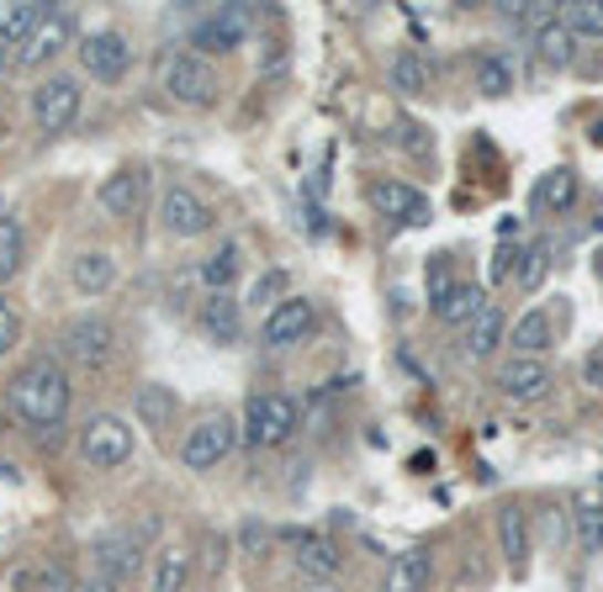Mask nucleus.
<instances>
[{
  "mask_svg": "<svg viewBox=\"0 0 603 592\" xmlns=\"http://www.w3.org/2000/svg\"><path fill=\"white\" fill-rule=\"evenodd\" d=\"M70 397H74V386L59 371L53 355L27 360L22 371H17V381H11V413L27 428H38V434H49V428H59L70 418Z\"/></svg>",
  "mask_w": 603,
  "mask_h": 592,
  "instance_id": "1",
  "label": "nucleus"
},
{
  "mask_svg": "<svg viewBox=\"0 0 603 592\" xmlns=\"http://www.w3.org/2000/svg\"><path fill=\"white\" fill-rule=\"evenodd\" d=\"M80 455L96 471L127 466V455H133V428H127V418H117V413H91L85 428H80Z\"/></svg>",
  "mask_w": 603,
  "mask_h": 592,
  "instance_id": "2",
  "label": "nucleus"
},
{
  "mask_svg": "<svg viewBox=\"0 0 603 592\" xmlns=\"http://www.w3.org/2000/svg\"><path fill=\"white\" fill-rule=\"evenodd\" d=\"M239 434L249 439V445H260V450H270V445H287L291 434H297V403H291V397H281V392H260V397H249Z\"/></svg>",
  "mask_w": 603,
  "mask_h": 592,
  "instance_id": "3",
  "label": "nucleus"
},
{
  "mask_svg": "<svg viewBox=\"0 0 603 592\" xmlns=\"http://www.w3.org/2000/svg\"><path fill=\"white\" fill-rule=\"evenodd\" d=\"M80 80L74 74H53L43 80L38 91H32V122H38V133H70L74 117H80Z\"/></svg>",
  "mask_w": 603,
  "mask_h": 592,
  "instance_id": "4",
  "label": "nucleus"
},
{
  "mask_svg": "<svg viewBox=\"0 0 603 592\" xmlns=\"http://www.w3.org/2000/svg\"><path fill=\"white\" fill-rule=\"evenodd\" d=\"M239 445V424L228 418V413H212V418H201V424L186 434V445H180V460H186V471H212L218 460H228Z\"/></svg>",
  "mask_w": 603,
  "mask_h": 592,
  "instance_id": "5",
  "label": "nucleus"
},
{
  "mask_svg": "<svg viewBox=\"0 0 603 592\" xmlns=\"http://www.w3.org/2000/svg\"><path fill=\"white\" fill-rule=\"evenodd\" d=\"M165 91L169 101H180V106H212L218 101V70L201 59V53H175L165 70Z\"/></svg>",
  "mask_w": 603,
  "mask_h": 592,
  "instance_id": "6",
  "label": "nucleus"
},
{
  "mask_svg": "<svg viewBox=\"0 0 603 592\" xmlns=\"http://www.w3.org/2000/svg\"><path fill=\"white\" fill-rule=\"evenodd\" d=\"M112 344H117V329L106 323V318H74L70 329L59 333V350L74 360V365H85V371H96L112 360Z\"/></svg>",
  "mask_w": 603,
  "mask_h": 592,
  "instance_id": "7",
  "label": "nucleus"
},
{
  "mask_svg": "<svg viewBox=\"0 0 603 592\" xmlns=\"http://www.w3.org/2000/svg\"><path fill=\"white\" fill-rule=\"evenodd\" d=\"M291 550H297V571L308 577V582H334L339 567H344V555L329 534H313V529H287L281 534Z\"/></svg>",
  "mask_w": 603,
  "mask_h": 592,
  "instance_id": "8",
  "label": "nucleus"
},
{
  "mask_svg": "<svg viewBox=\"0 0 603 592\" xmlns=\"http://www.w3.org/2000/svg\"><path fill=\"white\" fill-rule=\"evenodd\" d=\"M365 201H371V212L392 217V222H429V196L403 186V180H371Z\"/></svg>",
  "mask_w": 603,
  "mask_h": 592,
  "instance_id": "9",
  "label": "nucleus"
},
{
  "mask_svg": "<svg viewBox=\"0 0 603 592\" xmlns=\"http://www.w3.org/2000/svg\"><path fill=\"white\" fill-rule=\"evenodd\" d=\"M313 329H318V308L308 302V297H287L281 308L266 312V344L270 350H291V344H302Z\"/></svg>",
  "mask_w": 603,
  "mask_h": 592,
  "instance_id": "10",
  "label": "nucleus"
},
{
  "mask_svg": "<svg viewBox=\"0 0 603 592\" xmlns=\"http://www.w3.org/2000/svg\"><path fill=\"white\" fill-rule=\"evenodd\" d=\"M144 534H154V523H144V529H106V534L96 540V567H101L106 582H122L127 571H138Z\"/></svg>",
  "mask_w": 603,
  "mask_h": 592,
  "instance_id": "11",
  "label": "nucleus"
},
{
  "mask_svg": "<svg viewBox=\"0 0 603 592\" xmlns=\"http://www.w3.org/2000/svg\"><path fill=\"white\" fill-rule=\"evenodd\" d=\"M70 38H74V17L70 11H49L38 22V32L22 43V53H17V70H43L49 59H59L70 48Z\"/></svg>",
  "mask_w": 603,
  "mask_h": 592,
  "instance_id": "12",
  "label": "nucleus"
},
{
  "mask_svg": "<svg viewBox=\"0 0 603 592\" xmlns=\"http://www.w3.org/2000/svg\"><path fill=\"white\" fill-rule=\"evenodd\" d=\"M80 64H85V74H96L101 85H112V80H122V74H127V64H133V48H127V38H122V32H91V38L80 43Z\"/></svg>",
  "mask_w": 603,
  "mask_h": 592,
  "instance_id": "13",
  "label": "nucleus"
},
{
  "mask_svg": "<svg viewBox=\"0 0 603 592\" xmlns=\"http://www.w3.org/2000/svg\"><path fill=\"white\" fill-rule=\"evenodd\" d=\"M159 217H165V233H175V238H201L207 228H212V207H207L196 190H186V186H169L165 190Z\"/></svg>",
  "mask_w": 603,
  "mask_h": 592,
  "instance_id": "14",
  "label": "nucleus"
},
{
  "mask_svg": "<svg viewBox=\"0 0 603 592\" xmlns=\"http://www.w3.org/2000/svg\"><path fill=\"white\" fill-rule=\"evenodd\" d=\"M243 38H249V11L243 6H222V11L201 17L191 27V48H207V53H233Z\"/></svg>",
  "mask_w": 603,
  "mask_h": 592,
  "instance_id": "15",
  "label": "nucleus"
},
{
  "mask_svg": "<svg viewBox=\"0 0 603 592\" xmlns=\"http://www.w3.org/2000/svg\"><path fill=\"white\" fill-rule=\"evenodd\" d=\"M498 392H503L508 403H540L545 392H551V365L545 360H503L498 365Z\"/></svg>",
  "mask_w": 603,
  "mask_h": 592,
  "instance_id": "16",
  "label": "nucleus"
},
{
  "mask_svg": "<svg viewBox=\"0 0 603 592\" xmlns=\"http://www.w3.org/2000/svg\"><path fill=\"white\" fill-rule=\"evenodd\" d=\"M144 196H148V169H117V175L101 186V212L133 217L144 207Z\"/></svg>",
  "mask_w": 603,
  "mask_h": 592,
  "instance_id": "17",
  "label": "nucleus"
},
{
  "mask_svg": "<svg viewBox=\"0 0 603 592\" xmlns=\"http://www.w3.org/2000/svg\"><path fill=\"white\" fill-rule=\"evenodd\" d=\"M70 281L80 297H101V291H112V281H117V260L106 249H85V255H74Z\"/></svg>",
  "mask_w": 603,
  "mask_h": 592,
  "instance_id": "18",
  "label": "nucleus"
},
{
  "mask_svg": "<svg viewBox=\"0 0 603 592\" xmlns=\"http://www.w3.org/2000/svg\"><path fill=\"white\" fill-rule=\"evenodd\" d=\"M551 339H555V323L540 308H530L513 329H508V350H513L519 360H540L545 350H551Z\"/></svg>",
  "mask_w": 603,
  "mask_h": 592,
  "instance_id": "19",
  "label": "nucleus"
},
{
  "mask_svg": "<svg viewBox=\"0 0 603 592\" xmlns=\"http://www.w3.org/2000/svg\"><path fill=\"white\" fill-rule=\"evenodd\" d=\"M498 550H503V561L513 571L530 567V513H524V508H513V502L498 513Z\"/></svg>",
  "mask_w": 603,
  "mask_h": 592,
  "instance_id": "20",
  "label": "nucleus"
},
{
  "mask_svg": "<svg viewBox=\"0 0 603 592\" xmlns=\"http://www.w3.org/2000/svg\"><path fill=\"white\" fill-rule=\"evenodd\" d=\"M201 329L212 333L218 344H233L243 333V302H233L228 291H212V297L201 302Z\"/></svg>",
  "mask_w": 603,
  "mask_h": 592,
  "instance_id": "21",
  "label": "nucleus"
},
{
  "mask_svg": "<svg viewBox=\"0 0 603 592\" xmlns=\"http://www.w3.org/2000/svg\"><path fill=\"white\" fill-rule=\"evenodd\" d=\"M43 17H49V6H43V0H0V43L22 48L27 38L38 32Z\"/></svg>",
  "mask_w": 603,
  "mask_h": 592,
  "instance_id": "22",
  "label": "nucleus"
},
{
  "mask_svg": "<svg viewBox=\"0 0 603 592\" xmlns=\"http://www.w3.org/2000/svg\"><path fill=\"white\" fill-rule=\"evenodd\" d=\"M503 339H508L503 308H492V302H487V308L477 312L471 323H466V355H471V360H487L492 350H498V344H503Z\"/></svg>",
  "mask_w": 603,
  "mask_h": 592,
  "instance_id": "23",
  "label": "nucleus"
},
{
  "mask_svg": "<svg viewBox=\"0 0 603 592\" xmlns=\"http://www.w3.org/2000/svg\"><path fill=\"white\" fill-rule=\"evenodd\" d=\"M429 571H435V555H429V550H403V555H392V567H386V592H424L429 588Z\"/></svg>",
  "mask_w": 603,
  "mask_h": 592,
  "instance_id": "24",
  "label": "nucleus"
},
{
  "mask_svg": "<svg viewBox=\"0 0 603 592\" xmlns=\"http://www.w3.org/2000/svg\"><path fill=\"white\" fill-rule=\"evenodd\" d=\"M578 48L582 43L566 32V27H561V17H555L551 27H540V32H534V59H540L545 70H572V64H578Z\"/></svg>",
  "mask_w": 603,
  "mask_h": 592,
  "instance_id": "25",
  "label": "nucleus"
},
{
  "mask_svg": "<svg viewBox=\"0 0 603 592\" xmlns=\"http://www.w3.org/2000/svg\"><path fill=\"white\" fill-rule=\"evenodd\" d=\"M487 308V291L482 285H471V281H460V285H450L445 297L435 302V312H439V323H450V329H466L477 312Z\"/></svg>",
  "mask_w": 603,
  "mask_h": 592,
  "instance_id": "26",
  "label": "nucleus"
},
{
  "mask_svg": "<svg viewBox=\"0 0 603 592\" xmlns=\"http://www.w3.org/2000/svg\"><path fill=\"white\" fill-rule=\"evenodd\" d=\"M572 201H578V175H572L566 165L545 169L540 186H534V207H540V212H566Z\"/></svg>",
  "mask_w": 603,
  "mask_h": 592,
  "instance_id": "27",
  "label": "nucleus"
},
{
  "mask_svg": "<svg viewBox=\"0 0 603 592\" xmlns=\"http://www.w3.org/2000/svg\"><path fill=\"white\" fill-rule=\"evenodd\" d=\"M186 577H191V550L165 546L154 555V582H148V592H186Z\"/></svg>",
  "mask_w": 603,
  "mask_h": 592,
  "instance_id": "28",
  "label": "nucleus"
},
{
  "mask_svg": "<svg viewBox=\"0 0 603 592\" xmlns=\"http://www.w3.org/2000/svg\"><path fill=\"white\" fill-rule=\"evenodd\" d=\"M429 80H435V70H429L424 53H397V59H392V91L424 95L429 91Z\"/></svg>",
  "mask_w": 603,
  "mask_h": 592,
  "instance_id": "29",
  "label": "nucleus"
},
{
  "mask_svg": "<svg viewBox=\"0 0 603 592\" xmlns=\"http://www.w3.org/2000/svg\"><path fill=\"white\" fill-rule=\"evenodd\" d=\"M133 407H138L144 428H165L169 418H175V392H169V386H159V381H148V386H138Z\"/></svg>",
  "mask_w": 603,
  "mask_h": 592,
  "instance_id": "30",
  "label": "nucleus"
},
{
  "mask_svg": "<svg viewBox=\"0 0 603 592\" xmlns=\"http://www.w3.org/2000/svg\"><path fill=\"white\" fill-rule=\"evenodd\" d=\"M561 27L572 32V38H603V0H572V6H561Z\"/></svg>",
  "mask_w": 603,
  "mask_h": 592,
  "instance_id": "31",
  "label": "nucleus"
},
{
  "mask_svg": "<svg viewBox=\"0 0 603 592\" xmlns=\"http://www.w3.org/2000/svg\"><path fill=\"white\" fill-rule=\"evenodd\" d=\"M22 255H27L22 222H17V217H0V285L22 270Z\"/></svg>",
  "mask_w": 603,
  "mask_h": 592,
  "instance_id": "32",
  "label": "nucleus"
},
{
  "mask_svg": "<svg viewBox=\"0 0 603 592\" xmlns=\"http://www.w3.org/2000/svg\"><path fill=\"white\" fill-rule=\"evenodd\" d=\"M201 281L212 285V291H228V285L239 281V249H233V243H222L218 255L201 264Z\"/></svg>",
  "mask_w": 603,
  "mask_h": 592,
  "instance_id": "33",
  "label": "nucleus"
},
{
  "mask_svg": "<svg viewBox=\"0 0 603 592\" xmlns=\"http://www.w3.org/2000/svg\"><path fill=\"white\" fill-rule=\"evenodd\" d=\"M578 546L588 550V555H603V508L599 502L578 508Z\"/></svg>",
  "mask_w": 603,
  "mask_h": 592,
  "instance_id": "34",
  "label": "nucleus"
},
{
  "mask_svg": "<svg viewBox=\"0 0 603 592\" xmlns=\"http://www.w3.org/2000/svg\"><path fill=\"white\" fill-rule=\"evenodd\" d=\"M545 276H551V243H534V249H524V255H519V281L534 291Z\"/></svg>",
  "mask_w": 603,
  "mask_h": 592,
  "instance_id": "35",
  "label": "nucleus"
},
{
  "mask_svg": "<svg viewBox=\"0 0 603 592\" xmlns=\"http://www.w3.org/2000/svg\"><path fill=\"white\" fill-rule=\"evenodd\" d=\"M249 302H254V308H281V302H287V270H270V276H260V281H254V291H249Z\"/></svg>",
  "mask_w": 603,
  "mask_h": 592,
  "instance_id": "36",
  "label": "nucleus"
},
{
  "mask_svg": "<svg viewBox=\"0 0 603 592\" xmlns=\"http://www.w3.org/2000/svg\"><path fill=\"white\" fill-rule=\"evenodd\" d=\"M477 91H482V95H508V91H513V70H508L503 59H482Z\"/></svg>",
  "mask_w": 603,
  "mask_h": 592,
  "instance_id": "37",
  "label": "nucleus"
},
{
  "mask_svg": "<svg viewBox=\"0 0 603 592\" xmlns=\"http://www.w3.org/2000/svg\"><path fill=\"white\" fill-rule=\"evenodd\" d=\"M17 339H22V318H17V308L0 297V360L17 350Z\"/></svg>",
  "mask_w": 603,
  "mask_h": 592,
  "instance_id": "38",
  "label": "nucleus"
},
{
  "mask_svg": "<svg viewBox=\"0 0 603 592\" xmlns=\"http://www.w3.org/2000/svg\"><path fill=\"white\" fill-rule=\"evenodd\" d=\"M519 255H524V249H513V243H498V249H492V260H487V276L503 285L508 276L519 270Z\"/></svg>",
  "mask_w": 603,
  "mask_h": 592,
  "instance_id": "39",
  "label": "nucleus"
},
{
  "mask_svg": "<svg viewBox=\"0 0 603 592\" xmlns=\"http://www.w3.org/2000/svg\"><path fill=\"white\" fill-rule=\"evenodd\" d=\"M32 592H74V582H70V571L64 567H43L38 577H32Z\"/></svg>",
  "mask_w": 603,
  "mask_h": 592,
  "instance_id": "40",
  "label": "nucleus"
},
{
  "mask_svg": "<svg viewBox=\"0 0 603 592\" xmlns=\"http://www.w3.org/2000/svg\"><path fill=\"white\" fill-rule=\"evenodd\" d=\"M582 386H593L603 397V344H593V350L582 355Z\"/></svg>",
  "mask_w": 603,
  "mask_h": 592,
  "instance_id": "41",
  "label": "nucleus"
},
{
  "mask_svg": "<svg viewBox=\"0 0 603 592\" xmlns=\"http://www.w3.org/2000/svg\"><path fill=\"white\" fill-rule=\"evenodd\" d=\"M80 592H117V582H106V577H96V582H85Z\"/></svg>",
  "mask_w": 603,
  "mask_h": 592,
  "instance_id": "42",
  "label": "nucleus"
},
{
  "mask_svg": "<svg viewBox=\"0 0 603 592\" xmlns=\"http://www.w3.org/2000/svg\"><path fill=\"white\" fill-rule=\"evenodd\" d=\"M302 592H339V588H334V582H308Z\"/></svg>",
  "mask_w": 603,
  "mask_h": 592,
  "instance_id": "43",
  "label": "nucleus"
},
{
  "mask_svg": "<svg viewBox=\"0 0 603 592\" xmlns=\"http://www.w3.org/2000/svg\"><path fill=\"white\" fill-rule=\"evenodd\" d=\"M0 74H6V43H0Z\"/></svg>",
  "mask_w": 603,
  "mask_h": 592,
  "instance_id": "44",
  "label": "nucleus"
}]
</instances>
